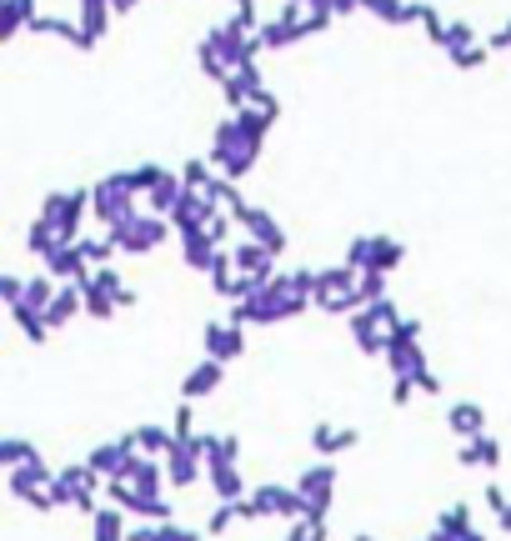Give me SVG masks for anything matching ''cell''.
Returning a JSON list of instances; mask_svg holds the SVG:
<instances>
[{
	"instance_id": "83f0119b",
	"label": "cell",
	"mask_w": 511,
	"mask_h": 541,
	"mask_svg": "<svg viewBox=\"0 0 511 541\" xmlns=\"http://www.w3.org/2000/svg\"><path fill=\"white\" fill-rule=\"evenodd\" d=\"M446 426H451V436H461V441L486 436V411H481L476 401H451V406H446Z\"/></svg>"
},
{
	"instance_id": "03108f58",
	"label": "cell",
	"mask_w": 511,
	"mask_h": 541,
	"mask_svg": "<svg viewBox=\"0 0 511 541\" xmlns=\"http://www.w3.org/2000/svg\"><path fill=\"white\" fill-rule=\"evenodd\" d=\"M231 6H256V0H231Z\"/></svg>"
},
{
	"instance_id": "b9f144b4",
	"label": "cell",
	"mask_w": 511,
	"mask_h": 541,
	"mask_svg": "<svg viewBox=\"0 0 511 541\" xmlns=\"http://www.w3.org/2000/svg\"><path fill=\"white\" fill-rule=\"evenodd\" d=\"M401 261H406V241H396V236H376V271L391 276V271H401Z\"/></svg>"
},
{
	"instance_id": "7c38bea8",
	"label": "cell",
	"mask_w": 511,
	"mask_h": 541,
	"mask_svg": "<svg viewBox=\"0 0 511 541\" xmlns=\"http://www.w3.org/2000/svg\"><path fill=\"white\" fill-rule=\"evenodd\" d=\"M291 486L306 496L311 516H326V511H331V496H336V461H311Z\"/></svg>"
},
{
	"instance_id": "11a10c76",
	"label": "cell",
	"mask_w": 511,
	"mask_h": 541,
	"mask_svg": "<svg viewBox=\"0 0 511 541\" xmlns=\"http://www.w3.org/2000/svg\"><path fill=\"white\" fill-rule=\"evenodd\" d=\"M411 396H416V381H411V376H396V381H391V406H406Z\"/></svg>"
},
{
	"instance_id": "ee69618b",
	"label": "cell",
	"mask_w": 511,
	"mask_h": 541,
	"mask_svg": "<svg viewBox=\"0 0 511 541\" xmlns=\"http://www.w3.org/2000/svg\"><path fill=\"white\" fill-rule=\"evenodd\" d=\"M166 176H171V171H166V166H156V161H146V166H131V186H136V196H141V201H146V196H151V191H156Z\"/></svg>"
},
{
	"instance_id": "ba28073f",
	"label": "cell",
	"mask_w": 511,
	"mask_h": 541,
	"mask_svg": "<svg viewBox=\"0 0 511 541\" xmlns=\"http://www.w3.org/2000/svg\"><path fill=\"white\" fill-rule=\"evenodd\" d=\"M51 486H56V471L46 466V456H41V461H31V466H16V471H6V491H11L16 501H26L31 511H56V496H51Z\"/></svg>"
},
{
	"instance_id": "60d3db41",
	"label": "cell",
	"mask_w": 511,
	"mask_h": 541,
	"mask_svg": "<svg viewBox=\"0 0 511 541\" xmlns=\"http://www.w3.org/2000/svg\"><path fill=\"white\" fill-rule=\"evenodd\" d=\"M196 66H201V76L216 81V86H226V76H231V66L221 61V51H216L206 36H201V46H196Z\"/></svg>"
},
{
	"instance_id": "7dc6e473",
	"label": "cell",
	"mask_w": 511,
	"mask_h": 541,
	"mask_svg": "<svg viewBox=\"0 0 511 541\" xmlns=\"http://www.w3.org/2000/svg\"><path fill=\"white\" fill-rule=\"evenodd\" d=\"M236 521H241L236 501H216V511H211V521H206V536H226Z\"/></svg>"
},
{
	"instance_id": "9f6ffc18",
	"label": "cell",
	"mask_w": 511,
	"mask_h": 541,
	"mask_svg": "<svg viewBox=\"0 0 511 541\" xmlns=\"http://www.w3.org/2000/svg\"><path fill=\"white\" fill-rule=\"evenodd\" d=\"M416 391H421V396H441V376H436V371H421V376H416Z\"/></svg>"
},
{
	"instance_id": "f6af8a7d",
	"label": "cell",
	"mask_w": 511,
	"mask_h": 541,
	"mask_svg": "<svg viewBox=\"0 0 511 541\" xmlns=\"http://www.w3.org/2000/svg\"><path fill=\"white\" fill-rule=\"evenodd\" d=\"M81 296H86V316H91V321H111V316H116V311H121V306H116V301H111V296H106V291H96V286H91V281H86V286H81Z\"/></svg>"
},
{
	"instance_id": "bcb514c9",
	"label": "cell",
	"mask_w": 511,
	"mask_h": 541,
	"mask_svg": "<svg viewBox=\"0 0 511 541\" xmlns=\"http://www.w3.org/2000/svg\"><path fill=\"white\" fill-rule=\"evenodd\" d=\"M171 431H176V441H181V446H191V441H196V401H181V406L171 411Z\"/></svg>"
},
{
	"instance_id": "5b68a950",
	"label": "cell",
	"mask_w": 511,
	"mask_h": 541,
	"mask_svg": "<svg viewBox=\"0 0 511 541\" xmlns=\"http://www.w3.org/2000/svg\"><path fill=\"white\" fill-rule=\"evenodd\" d=\"M361 276L346 266V261H336V266H321L316 271V306L321 311H331V316H356L361 311Z\"/></svg>"
},
{
	"instance_id": "603a6c76",
	"label": "cell",
	"mask_w": 511,
	"mask_h": 541,
	"mask_svg": "<svg viewBox=\"0 0 511 541\" xmlns=\"http://www.w3.org/2000/svg\"><path fill=\"white\" fill-rule=\"evenodd\" d=\"M81 36H86V51H96L101 41H106V31H111V21H116V11H111V0H81Z\"/></svg>"
},
{
	"instance_id": "f907efd6",
	"label": "cell",
	"mask_w": 511,
	"mask_h": 541,
	"mask_svg": "<svg viewBox=\"0 0 511 541\" xmlns=\"http://www.w3.org/2000/svg\"><path fill=\"white\" fill-rule=\"evenodd\" d=\"M26 281H31V276L0 271V301H6V306H21V301H26Z\"/></svg>"
},
{
	"instance_id": "d6986e66",
	"label": "cell",
	"mask_w": 511,
	"mask_h": 541,
	"mask_svg": "<svg viewBox=\"0 0 511 541\" xmlns=\"http://www.w3.org/2000/svg\"><path fill=\"white\" fill-rule=\"evenodd\" d=\"M221 211H226V206H216L211 196H191V191H186V196H181V206H176V216H171V231H176V236L206 231Z\"/></svg>"
},
{
	"instance_id": "6125c7cd",
	"label": "cell",
	"mask_w": 511,
	"mask_h": 541,
	"mask_svg": "<svg viewBox=\"0 0 511 541\" xmlns=\"http://www.w3.org/2000/svg\"><path fill=\"white\" fill-rule=\"evenodd\" d=\"M136 6H141V0H111V11H116V16H131Z\"/></svg>"
},
{
	"instance_id": "db71d44e",
	"label": "cell",
	"mask_w": 511,
	"mask_h": 541,
	"mask_svg": "<svg viewBox=\"0 0 511 541\" xmlns=\"http://www.w3.org/2000/svg\"><path fill=\"white\" fill-rule=\"evenodd\" d=\"M291 286H296L301 296L316 301V271H311V266H296V271H291Z\"/></svg>"
},
{
	"instance_id": "e0dca14e",
	"label": "cell",
	"mask_w": 511,
	"mask_h": 541,
	"mask_svg": "<svg viewBox=\"0 0 511 541\" xmlns=\"http://www.w3.org/2000/svg\"><path fill=\"white\" fill-rule=\"evenodd\" d=\"M261 91H266V76H261V61H251V66H241V71H231V76H226L221 101H226V111L236 116V111H246Z\"/></svg>"
},
{
	"instance_id": "30bf717a",
	"label": "cell",
	"mask_w": 511,
	"mask_h": 541,
	"mask_svg": "<svg viewBox=\"0 0 511 541\" xmlns=\"http://www.w3.org/2000/svg\"><path fill=\"white\" fill-rule=\"evenodd\" d=\"M91 471L96 476H106V481H116V476H131V466L141 461V446H136V436L131 431H121L116 441H101V446H91Z\"/></svg>"
},
{
	"instance_id": "ab89813d",
	"label": "cell",
	"mask_w": 511,
	"mask_h": 541,
	"mask_svg": "<svg viewBox=\"0 0 511 541\" xmlns=\"http://www.w3.org/2000/svg\"><path fill=\"white\" fill-rule=\"evenodd\" d=\"M346 266H351L356 276L376 271V236H351V241H346Z\"/></svg>"
},
{
	"instance_id": "836d02e7",
	"label": "cell",
	"mask_w": 511,
	"mask_h": 541,
	"mask_svg": "<svg viewBox=\"0 0 511 541\" xmlns=\"http://www.w3.org/2000/svg\"><path fill=\"white\" fill-rule=\"evenodd\" d=\"M411 26H421V36L441 51V41H446V21H441V11L431 6V0H411Z\"/></svg>"
},
{
	"instance_id": "c3c4849f",
	"label": "cell",
	"mask_w": 511,
	"mask_h": 541,
	"mask_svg": "<svg viewBox=\"0 0 511 541\" xmlns=\"http://www.w3.org/2000/svg\"><path fill=\"white\" fill-rule=\"evenodd\" d=\"M486 56H491V46L486 41H476V46H466V51H456V56H446L456 71H481L486 66Z\"/></svg>"
},
{
	"instance_id": "74e56055",
	"label": "cell",
	"mask_w": 511,
	"mask_h": 541,
	"mask_svg": "<svg viewBox=\"0 0 511 541\" xmlns=\"http://www.w3.org/2000/svg\"><path fill=\"white\" fill-rule=\"evenodd\" d=\"M361 11L381 26H411V0H361Z\"/></svg>"
},
{
	"instance_id": "52a82bcc",
	"label": "cell",
	"mask_w": 511,
	"mask_h": 541,
	"mask_svg": "<svg viewBox=\"0 0 511 541\" xmlns=\"http://www.w3.org/2000/svg\"><path fill=\"white\" fill-rule=\"evenodd\" d=\"M381 361L391 366V376H411V381H416L421 371H431L426 346H421V321H416V316H401V321H396V331H391Z\"/></svg>"
},
{
	"instance_id": "5bb4252c",
	"label": "cell",
	"mask_w": 511,
	"mask_h": 541,
	"mask_svg": "<svg viewBox=\"0 0 511 541\" xmlns=\"http://www.w3.org/2000/svg\"><path fill=\"white\" fill-rule=\"evenodd\" d=\"M306 41V11L301 6H281V16H266V26H261V46L266 51H291V46H301Z\"/></svg>"
},
{
	"instance_id": "9a60e30c",
	"label": "cell",
	"mask_w": 511,
	"mask_h": 541,
	"mask_svg": "<svg viewBox=\"0 0 511 541\" xmlns=\"http://www.w3.org/2000/svg\"><path fill=\"white\" fill-rule=\"evenodd\" d=\"M231 256H236V276H241L246 286H256V291H261L266 281H276V276H281V271H276V261H281V256H271L266 246H256V241H246V236L231 246Z\"/></svg>"
},
{
	"instance_id": "94428289",
	"label": "cell",
	"mask_w": 511,
	"mask_h": 541,
	"mask_svg": "<svg viewBox=\"0 0 511 541\" xmlns=\"http://www.w3.org/2000/svg\"><path fill=\"white\" fill-rule=\"evenodd\" d=\"M291 6H301V11H331V0H291Z\"/></svg>"
},
{
	"instance_id": "1f68e13d",
	"label": "cell",
	"mask_w": 511,
	"mask_h": 541,
	"mask_svg": "<svg viewBox=\"0 0 511 541\" xmlns=\"http://www.w3.org/2000/svg\"><path fill=\"white\" fill-rule=\"evenodd\" d=\"M91 286H96V291H106V296H111L121 311H131V306L141 301V296H136V291H131L121 276H116V266H96V271H91Z\"/></svg>"
},
{
	"instance_id": "be15d7a7",
	"label": "cell",
	"mask_w": 511,
	"mask_h": 541,
	"mask_svg": "<svg viewBox=\"0 0 511 541\" xmlns=\"http://www.w3.org/2000/svg\"><path fill=\"white\" fill-rule=\"evenodd\" d=\"M496 526H501V531H506V536H511V506H506V511H501V516H496Z\"/></svg>"
},
{
	"instance_id": "f5cc1de1",
	"label": "cell",
	"mask_w": 511,
	"mask_h": 541,
	"mask_svg": "<svg viewBox=\"0 0 511 541\" xmlns=\"http://www.w3.org/2000/svg\"><path fill=\"white\" fill-rule=\"evenodd\" d=\"M481 506H486V511H491V516H501V511H506V506H511V496H506V491H501V486H496V481H491V486H486V491H481Z\"/></svg>"
},
{
	"instance_id": "9c48e42d",
	"label": "cell",
	"mask_w": 511,
	"mask_h": 541,
	"mask_svg": "<svg viewBox=\"0 0 511 541\" xmlns=\"http://www.w3.org/2000/svg\"><path fill=\"white\" fill-rule=\"evenodd\" d=\"M106 236H116V251H121V256H151V251H161V246H166L171 221H166V216L141 211L136 221H126L121 231H106Z\"/></svg>"
},
{
	"instance_id": "4dcf8cb0",
	"label": "cell",
	"mask_w": 511,
	"mask_h": 541,
	"mask_svg": "<svg viewBox=\"0 0 511 541\" xmlns=\"http://www.w3.org/2000/svg\"><path fill=\"white\" fill-rule=\"evenodd\" d=\"M206 481H211V496H216V501H241V496H251L241 466H211Z\"/></svg>"
},
{
	"instance_id": "7a4b0ae2",
	"label": "cell",
	"mask_w": 511,
	"mask_h": 541,
	"mask_svg": "<svg viewBox=\"0 0 511 541\" xmlns=\"http://www.w3.org/2000/svg\"><path fill=\"white\" fill-rule=\"evenodd\" d=\"M146 211V201L131 186V171H111L91 186V221H101L106 231H121L126 221H136Z\"/></svg>"
},
{
	"instance_id": "f35d334b",
	"label": "cell",
	"mask_w": 511,
	"mask_h": 541,
	"mask_svg": "<svg viewBox=\"0 0 511 541\" xmlns=\"http://www.w3.org/2000/svg\"><path fill=\"white\" fill-rule=\"evenodd\" d=\"M206 281L216 286V296H226V301H236V286H241V276H236V256H231V251H221Z\"/></svg>"
},
{
	"instance_id": "d4e9b609",
	"label": "cell",
	"mask_w": 511,
	"mask_h": 541,
	"mask_svg": "<svg viewBox=\"0 0 511 541\" xmlns=\"http://www.w3.org/2000/svg\"><path fill=\"white\" fill-rule=\"evenodd\" d=\"M216 256H221V246L211 241V231H191V236H181V261H186V271H201V276H211Z\"/></svg>"
},
{
	"instance_id": "e575fe53",
	"label": "cell",
	"mask_w": 511,
	"mask_h": 541,
	"mask_svg": "<svg viewBox=\"0 0 511 541\" xmlns=\"http://www.w3.org/2000/svg\"><path fill=\"white\" fill-rule=\"evenodd\" d=\"M31 461H41V446L36 441H26V436H0V466H6V471L31 466Z\"/></svg>"
},
{
	"instance_id": "8992f818",
	"label": "cell",
	"mask_w": 511,
	"mask_h": 541,
	"mask_svg": "<svg viewBox=\"0 0 511 541\" xmlns=\"http://www.w3.org/2000/svg\"><path fill=\"white\" fill-rule=\"evenodd\" d=\"M41 216L61 231V241H66V246H76V241H81V226H86V216H91V186L51 191V196L41 201Z\"/></svg>"
},
{
	"instance_id": "e7e4bbea",
	"label": "cell",
	"mask_w": 511,
	"mask_h": 541,
	"mask_svg": "<svg viewBox=\"0 0 511 541\" xmlns=\"http://www.w3.org/2000/svg\"><path fill=\"white\" fill-rule=\"evenodd\" d=\"M351 541H381V536H371V531H356V536H351Z\"/></svg>"
},
{
	"instance_id": "44dd1931",
	"label": "cell",
	"mask_w": 511,
	"mask_h": 541,
	"mask_svg": "<svg viewBox=\"0 0 511 541\" xmlns=\"http://www.w3.org/2000/svg\"><path fill=\"white\" fill-rule=\"evenodd\" d=\"M221 381H226V366H221V361H211V356H201V361L186 371V381H181V401L216 396V391H221Z\"/></svg>"
},
{
	"instance_id": "ac0fdd59",
	"label": "cell",
	"mask_w": 511,
	"mask_h": 541,
	"mask_svg": "<svg viewBox=\"0 0 511 541\" xmlns=\"http://www.w3.org/2000/svg\"><path fill=\"white\" fill-rule=\"evenodd\" d=\"M426 541H486V536H481L476 521H471V501H451V506H441L436 531H431Z\"/></svg>"
},
{
	"instance_id": "2e32d148",
	"label": "cell",
	"mask_w": 511,
	"mask_h": 541,
	"mask_svg": "<svg viewBox=\"0 0 511 541\" xmlns=\"http://www.w3.org/2000/svg\"><path fill=\"white\" fill-rule=\"evenodd\" d=\"M201 351H206L211 361L231 366V361H241V356H246V331H241V326H231V321H211V326L201 331Z\"/></svg>"
},
{
	"instance_id": "7bdbcfd3",
	"label": "cell",
	"mask_w": 511,
	"mask_h": 541,
	"mask_svg": "<svg viewBox=\"0 0 511 541\" xmlns=\"http://www.w3.org/2000/svg\"><path fill=\"white\" fill-rule=\"evenodd\" d=\"M466 46H476V26H471V21H446L441 56H456V51H466Z\"/></svg>"
},
{
	"instance_id": "f1b7e54d",
	"label": "cell",
	"mask_w": 511,
	"mask_h": 541,
	"mask_svg": "<svg viewBox=\"0 0 511 541\" xmlns=\"http://www.w3.org/2000/svg\"><path fill=\"white\" fill-rule=\"evenodd\" d=\"M31 36H51V41H66V46L86 51L81 21H71V16H36V21H31Z\"/></svg>"
},
{
	"instance_id": "cb8c5ba5",
	"label": "cell",
	"mask_w": 511,
	"mask_h": 541,
	"mask_svg": "<svg viewBox=\"0 0 511 541\" xmlns=\"http://www.w3.org/2000/svg\"><path fill=\"white\" fill-rule=\"evenodd\" d=\"M456 461H461L466 471H496V466H501V441H496L491 431H486V436H471V441H461Z\"/></svg>"
},
{
	"instance_id": "4316f807",
	"label": "cell",
	"mask_w": 511,
	"mask_h": 541,
	"mask_svg": "<svg viewBox=\"0 0 511 541\" xmlns=\"http://www.w3.org/2000/svg\"><path fill=\"white\" fill-rule=\"evenodd\" d=\"M206 476V461L191 451V446H176L171 456H166V481L176 486V491H186V486H196Z\"/></svg>"
},
{
	"instance_id": "3957f363",
	"label": "cell",
	"mask_w": 511,
	"mask_h": 541,
	"mask_svg": "<svg viewBox=\"0 0 511 541\" xmlns=\"http://www.w3.org/2000/svg\"><path fill=\"white\" fill-rule=\"evenodd\" d=\"M346 321H351V341H356L361 356H386V341H391V331H396V321H401V306L386 296V301H376V306H361V311L346 316Z\"/></svg>"
},
{
	"instance_id": "d6a6232c",
	"label": "cell",
	"mask_w": 511,
	"mask_h": 541,
	"mask_svg": "<svg viewBox=\"0 0 511 541\" xmlns=\"http://www.w3.org/2000/svg\"><path fill=\"white\" fill-rule=\"evenodd\" d=\"M126 531H131V521L121 506H101L91 516V541H126Z\"/></svg>"
},
{
	"instance_id": "7402d4cb",
	"label": "cell",
	"mask_w": 511,
	"mask_h": 541,
	"mask_svg": "<svg viewBox=\"0 0 511 541\" xmlns=\"http://www.w3.org/2000/svg\"><path fill=\"white\" fill-rule=\"evenodd\" d=\"M91 261H86V251H81V241L76 246H61L51 261H46V276H56V281H76V286H86L91 281Z\"/></svg>"
},
{
	"instance_id": "6da1fadb",
	"label": "cell",
	"mask_w": 511,
	"mask_h": 541,
	"mask_svg": "<svg viewBox=\"0 0 511 541\" xmlns=\"http://www.w3.org/2000/svg\"><path fill=\"white\" fill-rule=\"evenodd\" d=\"M281 121V96H271V86L246 106V111H236V116H226L216 131H211V166L226 176V181H246L251 171H256V161H261V151H266V136H271V126Z\"/></svg>"
},
{
	"instance_id": "277c9868",
	"label": "cell",
	"mask_w": 511,
	"mask_h": 541,
	"mask_svg": "<svg viewBox=\"0 0 511 541\" xmlns=\"http://www.w3.org/2000/svg\"><path fill=\"white\" fill-rule=\"evenodd\" d=\"M101 491H106V476H96L91 461L61 466V471H56V486H51L56 506H71V511H81V516H96V511H101V506H96Z\"/></svg>"
},
{
	"instance_id": "91938a15",
	"label": "cell",
	"mask_w": 511,
	"mask_h": 541,
	"mask_svg": "<svg viewBox=\"0 0 511 541\" xmlns=\"http://www.w3.org/2000/svg\"><path fill=\"white\" fill-rule=\"evenodd\" d=\"M281 541H311V536H306V521H291V531H286Z\"/></svg>"
},
{
	"instance_id": "8d00e7d4",
	"label": "cell",
	"mask_w": 511,
	"mask_h": 541,
	"mask_svg": "<svg viewBox=\"0 0 511 541\" xmlns=\"http://www.w3.org/2000/svg\"><path fill=\"white\" fill-rule=\"evenodd\" d=\"M11 321H16V331H21L31 346H46V341H51V321H46L41 311H31V306H11Z\"/></svg>"
},
{
	"instance_id": "6f0895ef",
	"label": "cell",
	"mask_w": 511,
	"mask_h": 541,
	"mask_svg": "<svg viewBox=\"0 0 511 541\" xmlns=\"http://www.w3.org/2000/svg\"><path fill=\"white\" fill-rule=\"evenodd\" d=\"M486 46H491V51H511V21H506V26H496V31L486 36Z\"/></svg>"
},
{
	"instance_id": "4fadbf2b",
	"label": "cell",
	"mask_w": 511,
	"mask_h": 541,
	"mask_svg": "<svg viewBox=\"0 0 511 541\" xmlns=\"http://www.w3.org/2000/svg\"><path fill=\"white\" fill-rule=\"evenodd\" d=\"M251 501H256L261 521H266V516H286V521H306V516H311L306 496H301L296 486H281V481H271V486H256V491H251Z\"/></svg>"
},
{
	"instance_id": "681fc988",
	"label": "cell",
	"mask_w": 511,
	"mask_h": 541,
	"mask_svg": "<svg viewBox=\"0 0 511 541\" xmlns=\"http://www.w3.org/2000/svg\"><path fill=\"white\" fill-rule=\"evenodd\" d=\"M151 541H201L196 526H181V521H156L151 526Z\"/></svg>"
},
{
	"instance_id": "484cf974",
	"label": "cell",
	"mask_w": 511,
	"mask_h": 541,
	"mask_svg": "<svg viewBox=\"0 0 511 541\" xmlns=\"http://www.w3.org/2000/svg\"><path fill=\"white\" fill-rule=\"evenodd\" d=\"M131 436H136V446H141V456H171L181 441H176V431L166 426V421H141V426H131Z\"/></svg>"
},
{
	"instance_id": "816d5d0a",
	"label": "cell",
	"mask_w": 511,
	"mask_h": 541,
	"mask_svg": "<svg viewBox=\"0 0 511 541\" xmlns=\"http://www.w3.org/2000/svg\"><path fill=\"white\" fill-rule=\"evenodd\" d=\"M386 281H391V276H381V271H366V276H361V286H356V291H361V306H376V301H386Z\"/></svg>"
},
{
	"instance_id": "d590c367",
	"label": "cell",
	"mask_w": 511,
	"mask_h": 541,
	"mask_svg": "<svg viewBox=\"0 0 511 541\" xmlns=\"http://www.w3.org/2000/svg\"><path fill=\"white\" fill-rule=\"evenodd\" d=\"M181 181H186V191H191V196H211V191H216V181H221V171H216L211 161H201V156H196V161H186V166H181Z\"/></svg>"
},
{
	"instance_id": "680465c9",
	"label": "cell",
	"mask_w": 511,
	"mask_h": 541,
	"mask_svg": "<svg viewBox=\"0 0 511 541\" xmlns=\"http://www.w3.org/2000/svg\"><path fill=\"white\" fill-rule=\"evenodd\" d=\"M331 11H336V21H341V16H356L361 0H331Z\"/></svg>"
},
{
	"instance_id": "8fae6325",
	"label": "cell",
	"mask_w": 511,
	"mask_h": 541,
	"mask_svg": "<svg viewBox=\"0 0 511 541\" xmlns=\"http://www.w3.org/2000/svg\"><path fill=\"white\" fill-rule=\"evenodd\" d=\"M236 226H241V236H246V241L266 246L271 256H286V246H291L286 226H281L271 211H261V206H246V211H236Z\"/></svg>"
},
{
	"instance_id": "ffe728a7",
	"label": "cell",
	"mask_w": 511,
	"mask_h": 541,
	"mask_svg": "<svg viewBox=\"0 0 511 541\" xmlns=\"http://www.w3.org/2000/svg\"><path fill=\"white\" fill-rule=\"evenodd\" d=\"M356 441H361V431H351V426H336V421H316V426H311V451H316L321 461L346 456Z\"/></svg>"
},
{
	"instance_id": "f546056e",
	"label": "cell",
	"mask_w": 511,
	"mask_h": 541,
	"mask_svg": "<svg viewBox=\"0 0 511 541\" xmlns=\"http://www.w3.org/2000/svg\"><path fill=\"white\" fill-rule=\"evenodd\" d=\"M61 246H66V241H61V231H56L46 216H36V221H31V231H26V251H31V256L46 266V261H51Z\"/></svg>"
}]
</instances>
